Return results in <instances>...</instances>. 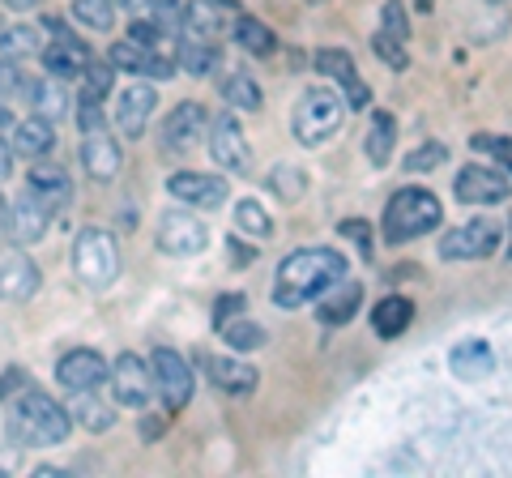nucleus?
<instances>
[{
	"label": "nucleus",
	"instance_id": "nucleus-1",
	"mask_svg": "<svg viewBox=\"0 0 512 478\" xmlns=\"http://www.w3.org/2000/svg\"><path fill=\"white\" fill-rule=\"evenodd\" d=\"M346 257L338 248H299L291 257H282L274 274V304L278 308H299L308 299H320L329 286H338L346 278Z\"/></svg>",
	"mask_w": 512,
	"mask_h": 478
},
{
	"label": "nucleus",
	"instance_id": "nucleus-2",
	"mask_svg": "<svg viewBox=\"0 0 512 478\" xmlns=\"http://www.w3.org/2000/svg\"><path fill=\"white\" fill-rule=\"evenodd\" d=\"M5 432L13 444H26V449H56V444H64L73 432V414H69V406L52 402L47 393L30 389L26 397H13L9 402Z\"/></svg>",
	"mask_w": 512,
	"mask_h": 478
},
{
	"label": "nucleus",
	"instance_id": "nucleus-3",
	"mask_svg": "<svg viewBox=\"0 0 512 478\" xmlns=\"http://www.w3.org/2000/svg\"><path fill=\"white\" fill-rule=\"evenodd\" d=\"M444 222V205L436 193H427V188H397L384 205V239L389 244H410V239H419L427 231H436Z\"/></svg>",
	"mask_w": 512,
	"mask_h": 478
},
{
	"label": "nucleus",
	"instance_id": "nucleus-4",
	"mask_svg": "<svg viewBox=\"0 0 512 478\" xmlns=\"http://www.w3.org/2000/svg\"><path fill=\"white\" fill-rule=\"evenodd\" d=\"M73 269L90 291H103L120 278V248H116V235L103 231V227H82L73 239Z\"/></svg>",
	"mask_w": 512,
	"mask_h": 478
},
{
	"label": "nucleus",
	"instance_id": "nucleus-5",
	"mask_svg": "<svg viewBox=\"0 0 512 478\" xmlns=\"http://www.w3.org/2000/svg\"><path fill=\"white\" fill-rule=\"evenodd\" d=\"M342 116H346V103L333 90H308L291 116V133H295L299 146L316 150L342 129Z\"/></svg>",
	"mask_w": 512,
	"mask_h": 478
},
{
	"label": "nucleus",
	"instance_id": "nucleus-6",
	"mask_svg": "<svg viewBox=\"0 0 512 478\" xmlns=\"http://www.w3.org/2000/svg\"><path fill=\"white\" fill-rule=\"evenodd\" d=\"M500 239H504V231L495 218H470V222H461L457 231L440 235V257L444 261H483L500 248Z\"/></svg>",
	"mask_w": 512,
	"mask_h": 478
},
{
	"label": "nucleus",
	"instance_id": "nucleus-7",
	"mask_svg": "<svg viewBox=\"0 0 512 478\" xmlns=\"http://www.w3.org/2000/svg\"><path fill=\"white\" fill-rule=\"evenodd\" d=\"M154 244H158V252H167V257H197V252H205V244H210V231L188 210H167V214H158Z\"/></svg>",
	"mask_w": 512,
	"mask_h": 478
},
{
	"label": "nucleus",
	"instance_id": "nucleus-8",
	"mask_svg": "<svg viewBox=\"0 0 512 478\" xmlns=\"http://www.w3.org/2000/svg\"><path fill=\"white\" fill-rule=\"evenodd\" d=\"M43 30H52V43L43 47V69L47 77H56V82H69V77H82L86 65H90V52L86 43L73 35L69 26H64L60 18H47Z\"/></svg>",
	"mask_w": 512,
	"mask_h": 478
},
{
	"label": "nucleus",
	"instance_id": "nucleus-9",
	"mask_svg": "<svg viewBox=\"0 0 512 478\" xmlns=\"http://www.w3.org/2000/svg\"><path fill=\"white\" fill-rule=\"evenodd\" d=\"M150 372H154V389L163 397L167 410H184L188 397H192V368L180 350L171 346H158L150 355Z\"/></svg>",
	"mask_w": 512,
	"mask_h": 478
},
{
	"label": "nucleus",
	"instance_id": "nucleus-10",
	"mask_svg": "<svg viewBox=\"0 0 512 478\" xmlns=\"http://www.w3.org/2000/svg\"><path fill=\"white\" fill-rule=\"evenodd\" d=\"M453 193H457V201H466V205H500L512 193V180H508V171H500V167L470 163V167L457 171Z\"/></svg>",
	"mask_w": 512,
	"mask_h": 478
},
{
	"label": "nucleus",
	"instance_id": "nucleus-11",
	"mask_svg": "<svg viewBox=\"0 0 512 478\" xmlns=\"http://www.w3.org/2000/svg\"><path fill=\"white\" fill-rule=\"evenodd\" d=\"M111 389H116V402L120 406H150V397H154V372H150V363L133 355V350H124V355L111 363Z\"/></svg>",
	"mask_w": 512,
	"mask_h": 478
},
{
	"label": "nucleus",
	"instance_id": "nucleus-12",
	"mask_svg": "<svg viewBox=\"0 0 512 478\" xmlns=\"http://www.w3.org/2000/svg\"><path fill=\"white\" fill-rule=\"evenodd\" d=\"M210 154H214V163L218 167H227L235 175H252V146H248V133L239 129V120L235 116H222L214 120V129H210Z\"/></svg>",
	"mask_w": 512,
	"mask_h": 478
},
{
	"label": "nucleus",
	"instance_id": "nucleus-13",
	"mask_svg": "<svg viewBox=\"0 0 512 478\" xmlns=\"http://www.w3.org/2000/svg\"><path fill=\"white\" fill-rule=\"evenodd\" d=\"M56 380L69 393H82V389H99L103 380H111V368L99 350H69V355H60L56 363Z\"/></svg>",
	"mask_w": 512,
	"mask_h": 478
},
{
	"label": "nucleus",
	"instance_id": "nucleus-14",
	"mask_svg": "<svg viewBox=\"0 0 512 478\" xmlns=\"http://www.w3.org/2000/svg\"><path fill=\"white\" fill-rule=\"evenodd\" d=\"M205 129H210V116H205V107L201 103H180V107H171V116L163 120L158 141H163L167 150L184 154V150H192L205 137Z\"/></svg>",
	"mask_w": 512,
	"mask_h": 478
},
{
	"label": "nucleus",
	"instance_id": "nucleus-15",
	"mask_svg": "<svg viewBox=\"0 0 512 478\" xmlns=\"http://www.w3.org/2000/svg\"><path fill=\"white\" fill-rule=\"evenodd\" d=\"M167 193L175 201L197 205V210H218L227 201V180L222 175H201V171H175L167 180Z\"/></svg>",
	"mask_w": 512,
	"mask_h": 478
},
{
	"label": "nucleus",
	"instance_id": "nucleus-16",
	"mask_svg": "<svg viewBox=\"0 0 512 478\" xmlns=\"http://www.w3.org/2000/svg\"><path fill=\"white\" fill-rule=\"evenodd\" d=\"M39 291V265L26 257L22 248H13L0 257V299L5 304H26Z\"/></svg>",
	"mask_w": 512,
	"mask_h": 478
},
{
	"label": "nucleus",
	"instance_id": "nucleus-17",
	"mask_svg": "<svg viewBox=\"0 0 512 478\" xmlns=\"http://www.w3.org/2000/svg\"><path fill=\"white\" fill-rule=\"evenodd\" d=\"M316 69L325 73V77H333L342 90H346V107H367L372 103V90H367V82L359 77V69H355V60H350L342 47H325V52H316Z\"/></svg>",
	"mask_w": 512,
	"mask_h": 478
},
{
	"label": "nucleus",
	"instance_id": "nucleus-18",
	"mask_svg": "<svg viewBox=\"0 0 512 478\" xmlns=\"http://www.w3.org/2000/svg\"><path fill=\"white\" fill-rule=\"evenodd\" d=\"M111 65H120L124 73H141V77H154V82H167V77H175V60L158 56V47H146L137 39H124L111 47Z\"/></svg>",
	"mask_w": 512,
	"mask_h": 478
},
{
	"label": "nucleus",
	"instance_id": "nucleus-19",
	"mask_svg": "<svg viewBox=\"0 0 512 478\" xmlns=\"http://www.w3.org/2000/svg\"><path fill=\"white\" fill-rule=\"evenodd\" d=\"M47 227H52V210H47L39 197H30L26 188H22V197L9 205V239L18 248L39 244V239L47 235Z\"/></svg>",
	"mask_w": 512,
	"mask_h": 478
},
{
	"label": "nucleus",
	"instance_id": "nucleus-20",
	"mask_svg": "<svg viewBox=\"0 0 512 478\" xmlns=\"http://www.w3.org/2000/svg\"><path fill=\"white\" fill-rule=\"evenodd\" d=\"M154 103H158V94L154 86H128L120 90V99H116V129L124 137H146V124L154 116Z\"/></svg>",
	"mask_w": 512,
	"mask_h": 478
},
{
	"label": "nucleus",
	"instance_id": "nucleus-21",
	"mask_svg": "<svg viewBox=\"0 0 512 478\" xmlns=\"http://www.w3.org/2000/svg\"><path fill=\"white\" fill-rule=\"evenodd\" d=\"M26 193L30 197H39L47 210H64V205L73 201V180H69V171L56 167V163H39V167H30L26 171Z\"/></svg>",
	"mask_w": 512,
	"mask_h": 478
},
{
	"label": "nucleus",
	"instance_id": "nucleus-22",
	"mask_svg": "<svg viewBox=\"0 0 512 478\" xmlns=\"http://www.w3.org/2000/svg\"><path fill=\"white\" fill-rule=\"evenodd\" d=\"M82 167L90 180H116L120 175V146L111 141V133H86L82 137Z\"/></svg>",
	"mask_w": 512,
	"mask_h": 478
},
{
	"label": "nucleus",
	"instance_id": "nucleus-23",
	"mask_svg": "<svg viewBox=\"0 0 512 478\" xmlns=\"http://www.w3.org/2000/svg\"><path fill=\"white\" fill-rule=\"evenodd\" d=\"M410 321H414V304L406 295H384L380 304L372 308L376 338H402V333L410 329Z\"/></svg>",
	"mask_w": 512,
	"mask_h": 478
},
{
	"label": "nucleus",
	"instance_id": "nucleus-24",
	"mask_svg": "<svg viewBox=\"0 0 512 478\" xmlns=\"http://www.w3.org/2000/svg\"><path fill=\"white\" fill-rule=\"evenodd\" d=\"M359 304H363V286L359 282H338V291H325V304L316 308V321L320 325H346L350 316L359 312Z\"/></svg>",
	"mask_w": 512,
	"mask_h": 478
},
{
	"label": "nucleus",
	"instance_id": "nucleus-25",
	"mask_svg": "<svg viewBox=\"0 0 512 478\" xmlns=\"http://www.w3.org/2000/svg\"><path fill=\"white\" fill-rule=\"evenodd\" d=\"M52 146H56V120H47V116H30L13 129V150L26 158H43Z\"/></svg>",
	"mask_w": 512,
	"mask_h": 478
},
{
	"label": "nucleus",
	"instance_id": "nucleus-26",
	"mask_svg": "<svg viewBox=\"0 0 512 478\" xmlns=\"http://www.w3.org/2000/svg\"><path fill=\"white\" fill-rule=\"evenodd\" d=\"M69 414H73L77 427H86V432H107V427L116 423V410H111L107 402H99V393H94V389L73 393Z\"/></svg>",
	"mask_w": 512,
	"mask_h": 478
},
{
	"label": "nucleus",
	"instance_id": "nucleus-27",
	"mask_svg": "<svg viewBox=\"0 0 512 478\" xmlns=\"http://www.w3.org/2000/svg\"><path fill=\"white\" fill-rule=\"evenodd\" d=\"M210 380H214V389L235 393V397H244V393L256 389V372L248 368V363H239V359H210Z\"/></svg>",
	"mask_w": 512,
	"mask_h": 478
},
{
	"label": "nucleus",
	"instance_id": "nucleus-28",
	"mask_svg": "<svg viewBox=\"0 0 512 478\" xmlns=\"http://www.w3.org/2000/svg\"><path fill=\"white\" fill-rule=\"evenodd\" d=\"M175 65H184L192 77L214 73V65H218V43L214 39H201V35H184L180 39V60H175Z\"/></svg>",
	"mask_w": 512,
	"mask_h": 478
},
{
	"label": "nucleus",
	"instance_id": "nucleus-29",
	"mask_svg": "<svg viewBox=\"0 0 512 478\" xmlns=\"http://www.w3.org/2000/svg\"><path fill=\"white\" fill-rule=\"evenodd\" d=\"M184 35H201V39H214L222 30V13H218V0H188L184 5Z\"/></svg>",
	"mask_w": 512,
	"mask_h": 478
},
{
	"label": "nucleus",
	"instance_id": "nucleus-30",
	"mask_svg": "<svg viewBox=\"0 0 512 478\" xmlns=\"http://www.w3.org/2000/svg\"><path fill=\"white\" fill-rule=\"evenodd\" d=\"M393 141H397V124L389 111H376L372 124H367V158H372L376 167H384L393 158Z\"/></svg>",
	"mask_w": 512,
	"mask_h": 478
},
{
	"label": "nucleus",
	"instance_id": "nucleus-31",
	"mask_svg": "<svg viewBox=\"0 0 512 478\" xmlns=\"http://www.w3.org/2000/svg\"><path fill=\"white\" fill-rule=\"evenodd\" d=\"M39 30L26 26V22H13V26H0V56L5 60H22V56H35L39 52Z\"/></svg>",
	"mask_w": 512,
	"mask_h": 478
},
{
	"label": "nucleus",
	"instance_id": "nucleus-32",
	"mask_svg": "<svg viewBox=\"0 0 512 478\" xmlns=\"http://www.w3.org/2000/svg\"><path fill=\"white\" fill-rule=\"evenodd\" d=\"M39 94V82L30 73H22V65H13V60H0V99H18V103H35Z\"/></svg>",
	"mask_w": 512,
	"mask_h": 478
},
{
	"label": "nucleus",
	"instance_id": "nucleus-33",
	"mask_svg": "<svg viewBox=\"0 0 512 478\" xmlns=\"http://www.w3.org/2000/svg\"><path fill=\"white\" fill-rule=\"evenodd\" d=\"M453 372L466 376V380H478L491 372V346L487 342H461L453 350Z\"/></svg>",
	"mask_w": 512,
	"mask_h": 478
},
{
	"label": "nucleus",
	"instance_id": "nucleus-34",
	"mask_svg": "<svg viewBox=\"0 0 512 478\" xmlns=\"http://www.w3.org/2000/svg\"><path fill=\"white\" fill-rule=\"evenodd\" d=\"M235 43L244 47L248 56H274V30H269L265 22H256V18H239L235 22Z\"/></svg>",
	"mask_w": 512,
	"mask_h": 478
},
{
	"label": "nucleus",
	"instance_id": "nucleus-35",
	"mask_svg": "<svg viewBox=\"0 0 512 478\" xmlns=\"http://www.w3.org/2000/svg\"><path fill=\"white\" fill-rule=\"evenodd\" d=\"M218 329H222V342H227L231 350H256V346H265V329L256 325V321H248L244 312L231 316V321H222Z\"/></svg>",
	"mask_w": 512,
	"mask_h": 478
},
{
	"label": "nucleus",
	"instance_id": "nucleus-36",
	"mask_svg": "<svg viewBox=\"0 0 512 478\" xmlns=\"http://www.w3.org/2000/svg\"><path fill=\"white\" fill-rule=\"evenodd\" d=\"M235 222H239V231L252 235V239H269V235H274V218H269V210L256 197H244L235 205Z\"/></svg>",
	"mask_w": 512,
	"mask_h": 478
},
{
	"label": "nucleus",
	"instance_id": "nucleus-37",
	"mask_svg": "<svg viewBox=\"0 0 512 478\" xmlns=\"http://www.w3.org/2000/svg\"><path fill=\"white\" fill-rule=\"evenodd\" d=\"M222 99H227L231 107H239V111H256L265 103V94L248 73H231L227 82H222Z\"/></svg>",
	"mask_w": 512,
	"mask_h": 478
},
{
	"label": "nucleus",
	"instance_id": "nucleus-38",
	"mask_svg": "<svg viewBox=\"0 0 512 478\" xmlns=\"http://www.w3.org/2000/svg\"><path fill=\"white\" fill-rule=\"evenodd\" d=\"M73 18L86 30H111V22H116V0H73Z\"/></svg>",
	"mask_w": 512,
	"mask_h": 478
},
{
	"label": "nucleus",
	"instance_id": "nucleus-39",
	"mask_svg": "<svg viewBox=\"0 0 512 478\" xmlns=\"http://www.w3.org/2000/svg\"><path fill=\"white\" fill-rule=\"evenodd\" d=\"M111 77H116V65L90 60L86 73H82V103H103L111 94Z\"/></svg>",
	"mask_w": 512,
	"mask_h": 478
},
{
	"label": "nucleus",
	"instance_id": "nucleus-40",
	"mask_svg": "<svg viewBox=\"0 0 512 478\" xmlns=\"http://www.w3.org/2000/svg\"><path fill=\"white\" fill-rule=\"evenodd\" d=\"M30 107H35L39 116H47V120H60L64 111H69V99H64V90L56 82H39V94H35V103Z\"/></svg>",
	"mask_w": 512,
	"mask_h": 478
},
{
	"label": "nucleus",
	"instance_id": "nucleus-41",
	"mask_svg": "<svg viewBox=\"0 0 512 478\" xmlns=\"http://www.w3.org/2000/svg\"><path fill=\"white\" fill-rule=\"evenodd\" d=\"M402 43H406V39H393L389 30H380V35L372 39L376 56H380L384 65H389V69H397V73H402V69H410V56H406V47H402Z\"/></svg>",
	"mask_w": 512,
	"mask_h": 478
},
{
	"label": "nucleus",
	"instance_id": "nucleus-42",
	"mask_svg": "<svg viewBox=\"0 0 512 478\" xmlns=\"http://www.w3.org/2000/svg\"><path fill=\"white\" fill-rule=\"evenodd\" d=\"M444 158H448V150L440 146V141H427V146H419L414 154H406V171H436Z\"/></svg>",
	"mask_w": 512,
	"mask_h": 478
},
{
	"label": "nucleus",
	"instance_id": "nucleus-43",
	"mask_svg": "<svg viewBox=\"0 0 512 478\" xmlns=\"http://www.w3.org/2000/svg\"><path fill=\"white\" fill-rule=\"evenodd\" d=\"M380 18H384V30H389L393 39H406V35H410V30H406V9H402V0H384Z\"/></svg>",
	"mask_w": 512,
	"mask_h": 478
},
{
	"label": "nucleus",
	"instance_id": "nucleus-44",
	"mask_svg": "<svg viewBox=\"0 0 512 478\" xmlns=\"http://www.w3.org/2000/svg\"><path fill=\"white\" fill-rule=\"evenodd\" d=\"M274 188H278V193H282L286 201H295V197L303 193V180H299V175H295L291 167H278V171H274Z\"/></svg>",
	"mask_w": 512,
	"mask_h": 478
},
{
	"label": "nucleus",
	"instance_id": "nucleus-45",
	"mask_svg": "<svg viewBox=\"0 0 512 478\" xmlns=\"http://www.w3.org/2000/svg\"><path fill=\"white\" fill-rule=\"evenodd\" d=\"M18 389H26V372L22 368H5V376H0V406H5Z\"/></svg>",
	"mask_w": 512,
	"mask_h": 478
},
{
	"label": "nucleus",
	"instance_id": "nucleus-46",
	"mask_svg": "<svg viewBox=\"0 0 512 478\" xmlns=\"http://www.w3.org/2000/svg\"><path fill=\"white\" fill-rule=\"evenodd\" d=\"M128 39H137V43H146V47H158V39H163V26H158V22H133Z\"/></svg>",
	"mask_w": 512,
	"mask_h": 478
},
{
	"label": "nucleus",
	"instance_id": "nucleus-47",
	"mask_svg": "<svg viewBox=\"0 0 512 478\" xmlns=\"http://www.w3.org/2000/svg\"><path fill=\"white\" fill-rule=\"evenodd\" d=\"M239 312H244V295H222L218 308H214V325L231 321V316H239Z\"/></svg>",
	"mask_w": 512,
	"mask_h": 478
},
{
	"label": "nucleus",
	"instance_id": "nucleus-48",
	"mask_svg": "<svg viewBox=\"0 0 512 478\" xmlns=\"http://www.w3.org/2000/svg\"><path fill=\"white\" fill-rule=\"evenodd\" d=\"M342 235H350V239H355V244L367 252V235H372V227H367L363 218H359V222H355V218H346V222H342Z\"/></svg>",
	"mask_w": 512,
	"mask_h": 478
},
{
	"label": "nucleus",
	"instance_id": "nucleus-49",
	"mask_svg": "<svg viewBox=\"0 0 512 478\" xmlns=\"http://www.w3.org/2000/svg\"><path fill=\"white\" fill-rule=\"evenodd\" d=\"M13 171V141H0V180Z\"/></svg>",
	"mask_w": 512,
	"mask_h": 478
},
{
	"label": "nucleus",
	"instance_id": "nucleus-50",
	"mask_svg": "<svg viewBox=\"0 0 512 478\" xmlns=\"http://www.w3.org/2000/svg\"><path fill=\"white\" fill-rule=\"evenodd\" d=\"M0 5H5V9H18V13H26V9H39L43 0H0Z\"/></svg>",
	"mask_w": 512,
	"mask_h": 478
},
{
	"label": "nucleus",
	"instance_id": "nucleus-51",
	"mask_svg": "<svg viewBox=\"0 0 512 478\" xmlns=\"http://www.w3.org/2000/svg\"><path fill=\"white\" fill-rule=\"evenodd\" d=\"M146 5H150V0H116V9H124V13H141Z\"/></svg>",
	"mask_w": 512,
	"mask_h": 478
},
{
	"label": "nucleus",
	"instance_id": "nucleus-52",
	"mask_svg": "<svg viewBox=\"0 0 512 478\" xmlns=\"http://www.w3.org/2000/svg\"><path fill=\"white\" fill-rule=\"evenodd\" d=\"M5 235H9V201L0 197V239H5Z\"/></svg>",
	"mask_w": 512,
	"mask_h": 478
},
{
	"label": "nucleus",
	"instance_id": "nucleus-53",
	"mask_svg": "<svg viewBox=\"0 0 512 478\" xmlns=\"http://www.w3.org/2000/svg\"><path fill=\"white\" fill-rule=\"evenodd\" d=\"M9 120H13V116H9V103H5V99H0V129H5V124H9Z\"/></svg>",
	"mask_w": 512,
	"mask_h": 478
},
{
	"label": "nucleus",
	"instance_id": "nucleus-54",
	"mask_svg": "<svg viewBox=\"0 0 512 478\" xmlns=\"http://www.w3.org/2000/svg\"><path fill=\"white\" fill-rule=\"evenodd\" d=\"M431 5H436V0H419V9H423V13H431Z\"/></svg>",
	"mask_w": 512,
	"mask_h": 478
},
{
	"label": "nucleus",
	"instance_id": "nucleus-55",
	"mask_svg": "<svg viewBox=\"0 0 512 478\" xmlns=\"http://www.w3.org/2000/svg\"><path fill=\"white\" fill-rule=\"evenodd\" d=\"M508 257H512V222H508Z\"/></svg>",
	"mask_w": 512,
	"mask_h": 478
},
{
	"label": "nucleus",
	"instance_id": "nucleus-56",
	"mask_svg": "<svg viewBox=\"0 0 512 478\" xmlns=\"http://www.w3.org/2000/svg\"><path fill=\"white\" fill-rule=\"evenodd\" d=\"M308 5H325V0H308Z\"/></svg>",
	"mask_w": 512,
	"mask_h": 478
}]
</instances>
